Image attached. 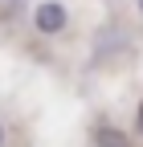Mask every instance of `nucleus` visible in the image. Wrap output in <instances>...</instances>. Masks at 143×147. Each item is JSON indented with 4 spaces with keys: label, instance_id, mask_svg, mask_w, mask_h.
Listing matches in <instances>:
<instances>
[{
    "label": "nucleus",
    "instance_id": "1",
    "mask_svg": "<svg viewBox=\"0 0 143 147\" xmlns=\"http://www.w3.org/2000/svg\"><path fill=\"white\" fill-rule=\"evenodd\" d=\"M61 25H65V8H61V4H53V0H49V4H41V8H37V29L57 33Z\"/></svg>",
    "mask_w": 143,
    "mask_h": 147
},
{
    "label": "nucleus",
    "instance_id": "2",
    "mask_svg": "<svg viewBox=\"0 0 143 147\" xmlns=\"http://www.w3.org/2000/svg\"><path fill=\"white\" fill-rule=\"evenodd\" d=\"M139 119H143V110H139Z\"/></svg>",
    "mask_w": 143,
    "mask_h": 147
},
{
    "label": "nucleus",
    "instance_id": "3",
    "mask_svg": "<svg viewBox=\"0 0 143 147\" xmlns=\"http://www.w3.org/2000/svg\"><path fill=\"white\" fill-rule=\"evenodd\" d=\"M139 4H143V0H139Z\"/></svg>",
    "mask_w": 143,
    "mask_h": 147
}]
</instances>
